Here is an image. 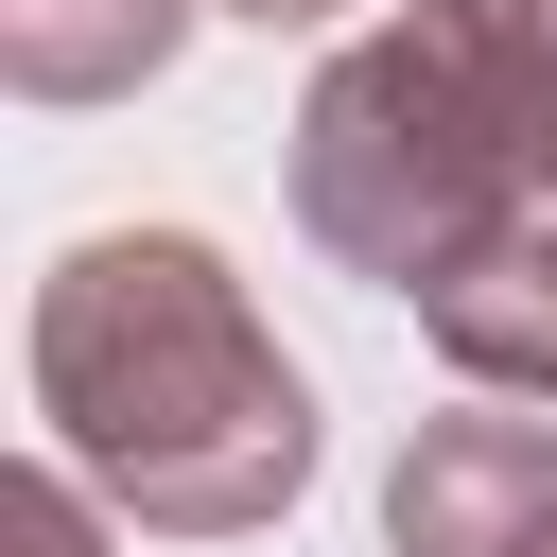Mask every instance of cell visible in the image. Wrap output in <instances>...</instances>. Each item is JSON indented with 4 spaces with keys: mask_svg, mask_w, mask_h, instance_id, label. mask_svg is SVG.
Here are the masks:
<instances>
[{
    "mask_svg": "<svg viewBox=\"0 0 557 557\" xmlns=\"http://www.w3.org/2000/svg\"><path fill=\"white\" fill-rule=\"evenodd\" d=\"M35 418L157 540H261L313 487V383L191 226H87L35 278Z\"/></svg>",
    "mask_w": 557,
    "mask_h": 557,
    "instance_id": "cell-1",
    "label": "cell"
},
{
    "mask_svg": "<svg viewBox=\"0 0 557 557\" xmlns=\"http://www.w3.org/2000/svg\"><path fill=\"white\" fill-rule=\"evenodd\" d=\"M540 209H557V35H540V0H400L313 70L296 226L348 278L435 296Z\"/></svg>",
    "mask_w": 557,
    "mask_h": 557,
    "instance_id": "cell-2",
    "label": "cell"
},
{
    "mask_svg": "<svg viewBox=\"0 0 557 557\" xmlns=\"http://www.w3.org/2000/svg\"><path fill=\"white\" fill-rule=\"evenodd\" d=\"M383 540L400 557H557V400L470 383V418H418V453L383 470Z\"/></svg>",
    "mask_w": 557,
    "mask_h": 557,
    "instance_id": "cell-3",
    "label": "cell"
},
{
    "mask_svg": "<svg viewBox=\"0 0 557 557\" xmlns=\"http://www.w3.org/2000/svg\"><path fill=\"white\" fill-rule=\"evenodd\" d=\"M418 331L453 348V383L557 400V209H540V226H505L470 278H435V296H418Z\"/></svg>",
    "mask_w": 557,
    "mask_h": 557,
    "instance_id": "cell-4",
    "label": "cell"
},
{
    "mask_svg": "<svg viewBox=\"0 0 557 557\" xmlns=\"http://www.w3.org/2000/svg\"><path fill=\"white\" fill-rule=\"evenodd\" d=\"M191 17H209V0H0V70H17L35 104H122V87L174 70Z\"/></svg>",
    "mask_w": 557,
    "mask_h": 557,
    "instance_id": "cell-5",
    "label": "cell"
},
{
    "mask_svg": "<svg viewBox=\"0 0 557 557\" xmlns=\"http://www.w3.org/2000/svg\"><path fill=\"white\" fill-rule=\"evenodd\" d=\"M0 522H17V557H104V505H87V470H17V487H0Z\"/></svg>",
    "mask_w": 557,
    "mask_h": 557,
    "instance_id": "cell-6",
    "label": "cell"
},
{
    "mask_svg": "<svg viewBox=\"0 0 557 557\" xmlns=\"http://www.w3.org/2000/svg\"><path fill=\"white\" fill-rule=\"evenodd\" d=\"M226 17H261V35H278V17H331V0H226Z\"/></svg>",
    "mask_w": 557,
    "mask_h": 557,
    "instance_id": "cell-7",
    "label": "cell"
},
{
    "mask_svg": "<svg viewBox=\"0 0 557 557\" xmlns=\"http://www.w3.org/2000/svg\"><path fill=\"white\" fill-rule=\"evenodd\" d=\"M540 35H557V0H540Z\"/></svg>",
    "mask_w": 557,
    "mask_h": 557,
    "instance_id": "cell-8",
    "label": "cell"
}]
</instances>
